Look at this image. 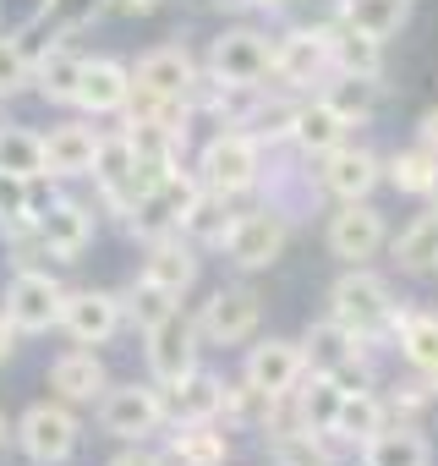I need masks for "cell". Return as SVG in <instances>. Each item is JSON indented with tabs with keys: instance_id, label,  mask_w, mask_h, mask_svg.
Returning <instances> with one entry per match:
<instances>
[{
	"instance_id": "obj_1",
	"label": "cell",
	"mask_w": 438,
	"mask_h": 466,
	"mask_svg": "<svg viewBox=\"0 0 438 466\" xmlns=\"http://www.w3.org/2000/svg\"><path fill=\"white\" fill-rule=\"evenodd\" d=\"M329 319H340L362 346H394V324H400V302L389 291L383 275H373L367 264H351L334 286H329Z\"/></svg>"
},
{
	"instance_id": "obj_2",
	"label": "cell",
	"mask_w": 438,
	"mask_h": 466,
	"mask_svg": "<svg viewBox=\"0 0 438 466\" xmlns=\"http://www.w3.org/2000/svg\"><path fill=\"white\" fill-rule=\"evenodd\" d=\"M197 181L208 192H225V198L253 192L264 181V143L247 127H219L197 154Z\"/></svg>"
},
{
	"instance_id": "obj_3",
	"label": "cell",
	"mask_w": 438,
	"mask_h": 466,
	"mask_svg": "<svg viewBox=\"0 0 438 466\" xmlns=\"http://www.w3.org/2000/svg\"><path fill=\"white\" fill-rule=\"evenodd\" d=\"M170 428V400L164 384H110L99 395V433L121 439V444H143L148 433Z\"/></svg>"
},
{
	"instance_id": "obj_4",
	"label": "cell",
	"mask_w": 438,
	"mask_h": 466,
	"mask_svg": "<svg viewBox=\"0 0 438 466\" xmlns=\"http://www.w3.org/2000/svg\"><path fill=\"white\" fill-rule=\"evenodd\" d=\"M83 444V422L66 400H39L17 417V450L34 466H66Z\"/></svg>"
},
{
	"instance_id": "obj_5",
	"label": "cell",
	"mask_w": 438,
	"mask_h": 466,
	"mask_svg": "<svg viewBox=\"0 0 438 466\" xmlns=\"http://www.w3.org/2000/svg\"><path fill=\"white\" fill-rule=\"evenodd\" d=\"M285 242H291V214L274 208V203H264V208L236 214V225H231V237H225V248H219V253H225L242 275H258V269L280 264Z\"/></svg>"
},
{
	"instance_id": "obj_6",
	"label": "cell",
	"mask_w": 438,
	"mask_h": 466,
	"mask_svg": "<svg viewBox=\"0 0 438 466\" xmlns=\"http://www.w3.org/2000/svg\"><path fill=\"white\" fill-rule=\"evenodd\" d=\"M208 72L231 88H264V77H274V39L258 28H225L208 45Z\"/></svg>"
},
{
	"instance_id": "obj_7",
	"label": "cell",
	"mask_w": 438,
	"mask_h": 466,
	"mask_svg": "<svg viewBox=\"0 0 438 466\" xmlns=\"http://www.w3.org/2000/svg\"><path fill=\"white\" fill-rule=\"evenodd\" d=\"M324 248L340 258V264H373L383 248H389V225L383 214L373 208V198L362 203H340L324 225Z\"/></svg>"
},
{
	"instance_id": "obj_8",
	"label": "cell",
	"mask_w": 438,
	"mask_h": 466,
	"mask_svg": "<svg viewBox=\"0 0 438 466\" xmlns=\"http://www.w3.org/2000/svg\"><path fill=\"white\" fill-rule=\"evenodd\" d=\"M61 308H66V286L45 269H17L12 286H6V319L23 329V335H50L61 329Z\"/></svg>"
},
{
	"instance_id": "obj_9",
	"label": "cell",
	"mask_w": 438,
	"mask_h": 466,
	"mask_svg": "<svg viewBox=\"0 0 438 466\" xmlns=\"http://www.w3.org/2000/svg\"><path fill=\"white\" fill-rule=\"evenodd\" d=\"M258 324H264V297L253 286H219L197 313L203 346H242L258 335Z\"/></svg>"
},
{
	"instance_id": "obj_10",
	"label": "cell",
	"mask_w": 438,
	"mask_h": 466,
	"mask_svg": "<svg viewBox=\"0 0 438 466\" xmlns=\"http://www.w3.org/2000/svg\"><path fill=\"white\" fill-rule=\"evenodd\" d=\"M143 351H148V373H154V384H181L192 368H197V351H203V329H197V319H186L181 308L159 324V329H148L143 335Z\"/></svg>"
},
{
	"instance_id": "obj_11",
	"label": "cell",
	"mask_w": 438,
	"mask_h": 466,
	"mask_svg": "<svg viewBox=\"0 0 438 466\" xmlns=\"http://www.w3.org/2000/svg\"><path fill=\"white\" fill-rule=\"evenodd\" d=\"M274 77L285 88H324L334 77L329 28H291L274 39Z\"/></svg>"
},
{
	"instance_id": "obj_12",
	"label": "cell",
	"mask_w": 438,
	"mask_h": 466,
	"mask_svg": "<svg viewBox=\"0 0 438 466\" xmlns=\"http://www.w3.org/2000/svg\"><path fill=\"white\" fill-rule=\"evenodd\" d=\"M383 176H389V165H383L373 148H362V143H340V148H329V154L318 159L324 198H334V203H362V198H373Z\"/></svg>"
},
{
	"instance_id": "obj_13",
	"label": "cell",
	"mask_w": 438,
	"mask_h": 466,
	"mask_svg": "<svg viewBox=\"0 0 438 466\" xmlns=\"http://www.w3.org/2000/svg\"><path fill=\"white\" fill-rule=\"evenodd\" d=\"M197 61L186 45H159L148 50L137 66H132V94L137 99H186L192 105V88H197Z\"/></svg>"
},
{
	"instance_id": "obj_14",
	"label": "cell",
	"mask_w": 438,
	"mask_h": 466,
	"mask_svg": "<svg viewBox=\"0 0 438 466\" xmlns=\"http://www.w3.org/2000/svg\"><path fill=\"white\" fill-rule=\"evenodd\" d=\"M307 346L302 340H285V335H269V340H258V346H247V357H242V379L247 384H258V390H269V395H291L302 379H307Z\"/></svg>"
},
{
	"instance_id": "obj_15",
	"label": "cell",
	"mask_w": 438,
	"mask_h": 466,
	"mask_svg": "<svg viewBox=\"0 0 438 466\" xmlns=\"http://www.w3.org/2000/svg\"><path fill=\"white\" fill-rule=\"evenodd\" d=\"M39 242H45V258H61V264H77L94 242V208L77 203V198H50L39 203Z\"/></svg>"
},
{
	"instance_id": "obj_16",
	"label": "cell",
	"mask_w": 438,
	"mask_h": 466,
	"mask_svg": "<svg viewBox=\"0 0 438 466\" xmlns=\"http://www.w3.org/2000/svg\"><path fill=\"white\" fill-rule=\"evenodd\" d=\"M126 324V302L121 291H66V308H61V329L77 340V346H105L115 340V329Z\"/></svg>"
},
{
	"instance_id": "obj_17",
	"label": "cell",
	"mask_w": 438,
	"mask_h": 466,
	"mask_svg": "<svg viewBox=\"0 0 438 466\" xmlns=\"http://www.w3.org/2000/svg\"><path fill=\"white\" fill-rule=\"evenodd\" d=\"M126 105H132V66L115 61V56L83 61L77 110H83V116H126Z\"/></svg>"
},
{
	"instance_id": "obj_18",
	"label": "cell",
	"mask_w": 438,
	"mask_h": 466,
	"mask_svg": "<svg viewBox=\"0 0 438 466\" xmlns=\"http://www.w3.org/2000/svg\"><path fill=\"white\" fill-rule=\"evenodd\" d=\"M99 137H105V132H94L88 121H61V127H50V137H45V170L61 176V181L94 176Z\"/></svg>"
},
{
	"instance_id": "obj_19",
	"label": "cell",
	"mask_w": 438,
	"mask_h": 466,
	"mask_svg": "<svg viewBox=\"0 0 438 466\" xmlns=\"http://www.w3.org/2000/svg\"><path fill=\"white\" fill-rule=\"evenodd\" d=\"M340 143H351V121H345L324 94L302 99V110H296V132H291V148H296L302 159H324V154L340 148Z\"/></svg>"
},
{
	"instance_id": "obj_20",
	"label": "cell",
	"mask_w": 438,
	"mask_h": 466,
	"mask_svg": "<svg viewBox=\"0 0 438 466\" xmlns=\"http://www.w3.org/2000/svg\"><path fill=\"white\" fill-rule=\"evenodd\" d=\"M164 455H170V466H225L231 428L225 422H170Z\"/></svg>"
},
{
	"instance_id": "obj_21",
	"label": "cell",
	"mask_w": 438,
	"mask_h": 466,
	"mask_svg": "<svg viewBox=\"0 0 438 466\" xmlns=\"http://www.w3.org/2000/svg\"><path fill=\"white\" fill-rule=\"evenodd\" d=\"M50 390H55V400H66V406H94L105 390H110V373H105V362L94 357V351H61L55 362H50Z\"/></svg>"
},
{
	"instance_id": "obj_22",
	"label": "cell",
	"mask_w": 438,
	"mask_h": 466,
	"mask_svg": "<svg viewBox=\"0 0 438 466\" xmlns=\"http://www.w3.org/2000/svg\"><path fill=\"white\" fill-rule=\"evenodd\" d=\"M225 379L219 373H203V368H192L181 384H170L164 390V400H170V422H219L225 417Z\"/></svg>"
},
{
	"instance_id": "obj_23",
	"label": "cell",
	"mask_w": 438,
	"mask_h": 466,
	"mask_svg": "<svg viewBox=\"0 0 438 466\" xmlns=\"http://www.w3.org/2000/svg\"><path fill=\"white\" fill-rule=\"evenodd\" d=\"M137 275H148V280L164 286L170 297H186V291L197 286V248L181 237V230H175V237H164V242H148Z\"/></svg>"
},
{
	"instance_id": "obj_24",
	"label": "cell",
	"mask_w": 438,
	"mask_h": 466,
	"mask_svg": "<svg viewBox=\"0 0 438 466\" xmlns=\"http://www.w3.org/2000/svg\"><path fill=\"white\" fill-rule=\"evenodd\" d=\"M340 400H345L340 379L324 373V368H307V379L291 390V422H302V428H313V433H334Z\"/></svg>"
},
{
	"instance_id": "obj_25",
	"label": "cell",
	"mask_w": 438,
	"mask_h": 466,
	"mask_svg": "<svg viewBox=\"0 0 438 466\" xmlns=\"http://www.w3.org/2000/svg\"><path fill=\"white\" fill-rule=\"evenodd\" d=\"M264 450H269L274 466H334V439L313 433V428H302L291 417L274 422V428H264Z\"/></svg>"
},
{
	"instance_id": "obj_26",
	"label": "cell",
	"mask_w": 438,
	"mask_h": 466,
	"mask_svg": "<svg viewBox=\"0 0 438 466\" xmlns=\"http://www.w3.org/2000/svg\"><path fill=\"white\" fill-rule=\"evenodd\" d=\"M356 455L362 466H433V439L422 433V422H389Z\"/></svg>"
},
{
	"instance_id": "obj_27",
	"label": "cell",
	"mask_w": 438,
	"mask_h": 466,
	"mask_svg": "<svg viewBox=\"0 0 438 466\" xmlns=\"http://www.w3.org/2000/svg\"><path fill=\"white\" fill-rule=\"evenodd\" d=\"M389 258H394L400 275H416V280L438 275V208L416 214V219L400 230V237L389 242Z\"/></svg>"
},
{
	"instance_id": "obj_28",
	"label": "cell",
	"mask_w": 438,
	"mask_h": 466,
	"mask_svg": "<svg viewBox=\"0 0 438 466\" xmlns=\"http://www.w3.org/2000/svg\"><path fill=\"white\" fill-rule=\"evenodd\" d=\"M389 428V406H383V390H345V400H340V417H334V444H367L373 433H383Z\"/></svg>"
},
{
	"instance_id": "obj_29",
	"label": "cell",
	"mask_w": 438,
	"mask_h": 466,
	"mask_svg": "<svg viewBox=\"0 0 438 466\" xmlns=\"http://www.w3.org/2000/svg\"><path fill=\"white\" fill-rule=\"evenodd\" d=\"M231 225H236V208H231V198L203 187V192L192 198V208L181 214V237H186L192 248H225Z\"/></svg>"
},
{
	"instance_id": "obj_30",
	"label": "cell",
	"mask_w": 438,
	"mask_h": 466,
	"mask_svg": "<svg viewBox=\"0 0 438 466\" xmlns=\"http://www.w3.org/2000/svg\"><path fill=\"white\" fill-rule=\"evenodd\" d=\"M351 127H362V121H373L378 110H383V77H356V72H334L324 88H318Z\"/></svg>"
},
{
	"instance_id": "obj_31",
	"label": "cell",
	"mask_w": 438,
	"mask_h": 466,
	"mask_svg": "<svg viewBox=\"0 0 438 466\" xmlns=\"http://www.w3.org/2000/svg\"><path fill=\"white\" fill-rule=\"evenodd\" d=\"M394 351L405 357V368L433 373V368H438V313H427V308H400Z\"/></svg>"
},
{
	"instance_id": "obj_32",
	"label": "cell",
	"mask_w": 438,
	"mask_h": 466,
	"mask_svg": "<svg viewBox=\"0 0 438 466\" xmlns=\"http://www.w3.org/2000/svg\"><path fill=\"white\" fill-rule=\"evenodd\" d=\"M345 28L367 34V39H394L411 23V0H340V17Z\"/></svg>"
},
{
	"instance_id": "obj_33",
	"label": "cell",
	"mask_w": 438,
	"mask_h": 466,
	"mask_svg": "<svg viewBox=\"0 0 438 466\" xmlns=\"http://www.w3.org/2000/svg\"><path fill=\"white\" fill-rule=\"evenodd\" d=\"M83 61H88V56H77V50L55 45V50H50V56L34 66V88H39V99H45V105H77Z\"/></svg>"
},
{
	"instance_id": "obj_34",
	"label": "cell",
	"mask_w": 438,
	"mask_h": 466,
	"mask_svg": "<svg viewBox=\"0 0 438 466\" xmlns=\"http://www.w3.org/2000/svg\"><path fill=\"white\" fill-rule=\"evenodd\" d=\"M45 181V176H39ZM39 181L28 176H6L0 170V237H28V230L39 225Z\"/></svg>"
},
{
	"instance_id": "obj_35",
	"label": "cell",
	"mask_w": 438,
	"mask_h": 466,
	"mask_svg": "<svg viewBox=\"0 0 438 466\" xmlns=\"http://www.w3.org/2000/svg\"><path fill=\"white\" fill-rule=\"evenodd\" d=\"M329 56H334V72L383 77V39H367L345 23H329Z\"/></svg>"
},
{
	"instance_id": "obj_36",
	"label": "cell",
	"mask_w": 438,
	"mask_h": 466,
	"mask_svg": "<svg viewBox=\"0 0 438 466\" xmlns=\"http://www.w3.org/2000/svg\"><path fill=\"white\" fill-rule=\"evenodd\" d=\"M302 346H307V362H313V368H324V373H334V368H340V362H351L356 351H373V346H362L340 319H318V324H307Z\"/></svg>"
},
{
	"instance_id": "obj_37",
	"label": "cell",
	"mask_w": 438,
	"mask_h": 466,
	"mask_svg": "<svg viewBox=\"0 0 438 466\" xmlns=\"http://www.w3.org/2000/svg\"><path fill=\"white\" fill-rule=\"evenodd\" d=\"M121 302H126V324L137 329V335H148V329H159L175 308H181V297H170L164 286H154L148 275H137L126 291H121Z\"/></svg>"
},
{
	"instance_id": "obj_38",
	"label": "cell",
	"mask_w": 438,
	"mask_h": 466,
	"mask_svg": "<svg viewBox=\"0 0 438 466\" xmlns=\"http://www.w3.org/2000/svg\"><path fill=\"white\" fill-rule=\"evenodd\" d=\"M389 165V187L394 192H405V198H427L433 192V176H438V154H427L422 143H411V148H400V154H389L383 159Z\"/></svg>"
},
{
	"instance_id": "obj_39",
	"label": "cell",
	"mask_w": 438,
	"mask_h": 466,
	"mask_svg": "<svg viewBox=\"0 0 438 466\" xmlns=\"http://www.w3.org/2000/svg\"><path fill=\"white\" fill-rule=\"evenodd\" d=\"M0 170H6V176H28V181L50 176L45 170V137L28 132V127H0Z\"/></svg>"
},
{
	"instance_id": "obj_40",
	"label": "cell",
	"mask_w": 438,
	"mask_h": 466,
	"mask_svg": "<svg viewBox=\"0 0 438 466\" xmlns=\"http://www.w3.org/2000/svg\"><path fill=\"white\" fill-rule=\"evenodd\" d=\"M296 110L302 105H291V99H253V110H247V132L264 143V148H274V143H291V132H296Z\"/></svg>"
},
{
	"instance_id": "obj_41",
	"label": "cell",
	"mask_w": 438,
	"mask_h": 466,
	"mask_svg": "<svg viewBox=\"0 0 438 466\" xmlns=\"http://www.w3.org/2000/svg\"><path fill=\"white\" fill-rule=\"evenodd\" d=\"M383 406H389V422H416L427 406H438V390H433L427 373L411 368V379H394V384L383 390Z\"/></svg>"
},
{
	"instance_id": "obj_42",
	"label": "cell",
	"mask_w": 438,
	"mask_h": 466,
	"mask_svg": "<svg viewBox=\"0 0 438 466\" xmlns=\"http://www.w3.org/2000/svg\"><path fill=\"white\" fill-rule=\"evenodd\" d=\"M23 88H34V61L17 45V34H0V99H12Z\"/></svg>"
},
{
	"instance_id": "obj_43",
	"label": "cell",
	"mask_w": 438,
	"mask_h": 466,
	"mask_svg": "<svg viewBox=\"0 0 438 466\" xmlns=\"http://www.w3.org/2000/svg\"><path fill=\"white\" fill-rule=\"evenodd\" d=\"M105 466H170V455H159V450H148V444H126V450L110 455Z\"/></svg>"
},
{
	"instance_id": "obj_44",
	"label": "cell",
	"mask_w": 438,
	"mask_h": 466,
	"mask_svg": "<svg viewBox=\"0 0 438 466\" xmlns=\"http://www.w3.org/2000/svg\"><path fill=\"white\" fill-rule=\"evenodd\" d=\"M416 143H422L427 154H438V105H433V110L416 121Z\"/></svg>"
},
{
	"instance_id": "obj_45",
	"label": "cell",
	"mask_w": 438,
	"mask_h": 466,
	"mask_svg": "<svg viewBox=\"0 0 438 466\" xmlns=\"http://www.w3.org/2000/svg\"><path fill=\"white\" fill-rule=\"evenodd\" d=\"M17 335H23V329L6 319V308H0V362H12V351H17Z\"/></svg>"
},
{
	"instance_id": "obj_46",
	"label": "cell",
	"mask_w": 438,
	"mask_h": 466,
	"mask_svg": "<svg viewBox=\"0 0 438 466\" xmlns=\"http://www.w3.org/2000/svg\"><path fill=\"white\" fill-rule=\"evenodd\" d=\"M115 6L126 12V17H148V12H159L164 0H115Z\"/></svg>"
},
{
	"instance_id": "obj_47",
	"label": "cell",
	"mask_w": 438,
	"mask_h": 466,
	"mask_svg": "<svg viewBox=\"0 0 438 466\" xmlns=\"http://www.w3.org/2000/svg\"><path fill=\"white\" fill-rule=\"evenodd\" d=\"M12 444H17V422H6V411H0V461L12 455Z\"/></svg>"
},
{
	"instance_id": "obj_48",
	"label": "cell",
	"mask_w": 438,
	"mask_h": 466,
	"mask_svg": "<svg viewBox=\"0 0 438 466\" xmlns=\"http://www.w3.org/2000/svg\"><path fill=\"white\" fill-rule=\"evenodd\" d=\"M253 6H264V12H269V6H285V0H253Z\"/></svg>"
},
{
	"instance_id": "obj_49",
	"label": "cell",
	"mask_w": 438,
	"mask_h": 466,
	"mask_svg": "<svg viewBox=\"0 0 438 466\" xmlns=\"http://www.w3.org/2000/svg\"><path fill=\"white\" fill-rule=\"evenodd\" d=\"M427 203H433V208H438V176H433V192H427Z\"/></svg>"
},
{
	"instance_id": "obj_50",
	"label": "cell",
	"mask_w": 438,
	"mask_h": 466,
	"mask_svg": "<svg viewBox=\"0 0 438 466\" xmlns=\"http://www.w3.org/2000/svg\"><path fill=\"white\" fill-rule=\"evenodd\" d=\"M427 379H433V390H438V368H433V373H427Z\"/></svg>"
}]
</instances>
